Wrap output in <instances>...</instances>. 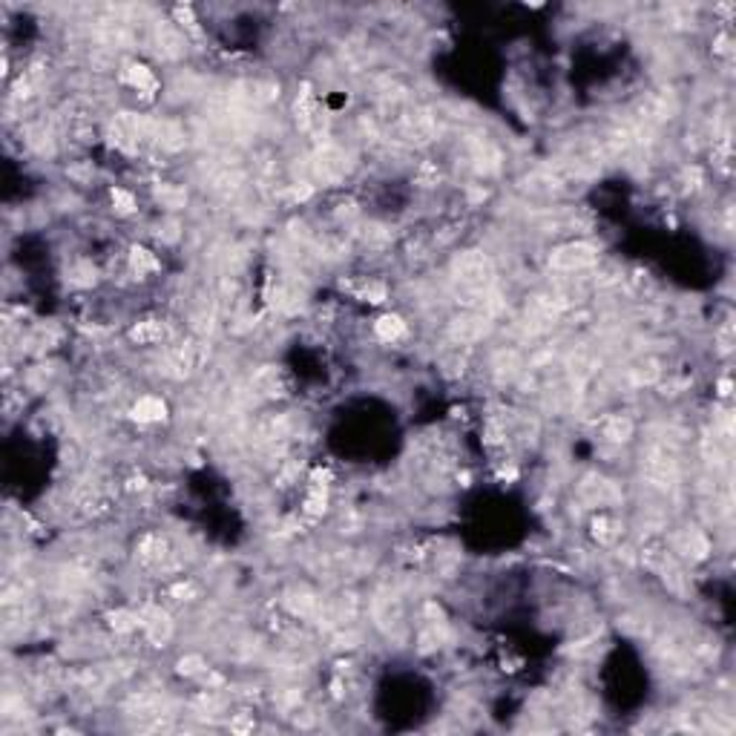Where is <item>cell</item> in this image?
Masks as SVG:
<instances>
[{
	"mask_svg": "<svg viewBox=\"0 0 736 736\" xmlns=\"http://www.w3.org/2000/svg\"><path fill=\"white\" fill-rule=\"evenodd\" d=\"M230 728H233V730H250V728H253V722H250V719H233V722H230Z\"/></svg>",
	"mask_w": 736,
	"mask_h": 736,
	"instance_id": "cell-24",
	"label": "cell"
},
{
	"mask_svg": "<svg viewBox=\"0 0 736 736\" xmlns=\"http://www.w3.org/2000/svg\"><path fill=\"white\" fill-rule=\"evenodd\" d=\"M110 199H112L115 213H121V216H129V213L136 210V196L127 193V190H121V187H112V190H110Z\"/></svg>",
	"mask_w": 736,
	"mask_h": 736,
	"instance_id": "cell-17",
	"label": "cell"
},
{
	"mask_svg": "<svg viewBox=\"0 0 736 736\" xmlns=\"http://www.w3.org/2000/svg\"><path fill=\"white\" fill-rule=\"evenodd\" d=\"M682 541H684V547H687V555H694V558H702L705 552H708V538L702 535V532H684L682 535Z\"/></svg>",
	"mask_w": 736,
	"mask_h": 736,
	"instance_id": "cell-19",
	"label": "cell"
},
{
	"mask_svg": "<svg viewBox=\"0 0 736 736\" xmlns=\"http://www.w3.org/2000/svg\"><path fill=\"white\" fill-rule=\"evenodd\" d=\"M489 331V320L481 317V314H466V317H457L452 325H449V337L455 342H478L484 334Z\"/></svg>",
	"mask_w": 736,
	"mask_h": 736,
	"instance_id": "cell-5",
	"label": "cell"
},
{
	"mask_svg": "<svg viewBox=\"0 0 736 736\" xmlns=\"http://www.w3.org/2000/svg\"><path fill=\"white\" fill-rule=\"evenodd\" d=\"M161 337H164V325L158 320H144L129 328V339L136 345H153V342H161Z\"/></svg>",
	"mask_w": 736,
	"mask_h": 736,
	"instance_id": "cell-9",
	"label": "cell"
},
{
	"mask_svg": "<svg viewBox=\"0 0 736 736\" xmlns=\"http://www.w3.org/2000/svg\"><path fill=\"white\" fill-rule=\"evenodd\" d=\"M156 199L164 207H170V210H179V207H185L187 193H185V187H176V185H158L156 187Z\"/></svg>",
	"mask_w": 736,
	"mask_h": 736,
	"instance_id": "cell-13",
	"label": "cell"
},
{
	"mask_svg": "<svg viewBox=\"0 0 736 736\" xmlns=\"http://www.w3.org/2000/svg\"><path fill=\"white\" fill-rule=\"evenodd\" d=\"M592 530H595V538H598V541H613V530H610V521H607V518H595V521H592Z\"/></svg>",
	"mask_w": 736,
	"mask_h": 736,
	"instance_id": "cell-21",
	"label": "cell"
},
{
	"mask_svg": "<svg viewBox=\"0 0 736 736\" xmlns=\"http://www.w3.org/2000/svg\"><path fill=\"white\" fill-rule=\"evenodd\" d=\"M69 279H72L75 285H81V288L93 285V282H95V268H93V262H86V259L75 262V265L69 268Z\"/></svg>",
	"mask_w": 736,
	"mask_h": 736,
	"instance_id": "cell-15",
	"label": "cell"
},
{
	"mask_svg": "<svg viewBox=\"0 0 736 736\" xmlns=\"http://www.w3.org/2000/svg\"><path fill=\"white\" fill-rule=\"evenodd\" d=\"M129 265H133V271L139 274V276H144V274H153V271H158V259L147 250V247H133L129 250Z\"/></svg>",
	"mask_w": 736,
	"mask_h": 736,
	"instance_id": "cell-12",
	"label": "cell"
},
{
	"mask_svg": "<svg viewBox=\"0 0 736 736\" xmlns=\"http://www.w3.org/2000/svg\"><path fill=\"white\" fill-rule=\"evenodd\" d=\"M167 541L161 538V535H147L141 544H139V558L144 561L147 567H158L161 561L167 558Z\"/></svg>",
	"mask_w": 736,
	"mask_h": 736,
	"instance_id": "cell-8",
	"label": "cell"
},
{
	"mask_svg": "<svg viewBox=\"0 0 736 736\" xmlns=\"http://www.w3.org/2000/svg\"><path fill=\"white\" fill-rule=\"evenodd\" d=\"M455 274H457V282L472 288V291H484L492 276H495V268L492 262L484 256V253H463L455 265Z\"/></svg>",
	"mask_w": 736,
	"mask_h": 736,
	"instance_id": "cell-1",
	"label": "cell"
},
{
	"mask_svg": "<svg viewBox=\"0 0 736 736\" xmlns=\"http://www.w3.org/2000/svg\"><path fill=\"white\" fill-rule=\"evenodd\" d=\"M139 624H141V630L147 633V638H150L153 644H164V641L170 638V633H173L170 616H167L161 607H156V604H150V607L141 610Z\"/></svg>",
	"mask_w": 736,
	"mask_h": 736,
	"instance_id": "cell-4",
	"label": "cell"
},
{
	"mask_svg": "<svg viewBox=\"0 0 736 736\" xmlns=\"http://www.w3.org/2000/svg\"><path fill=\"white\" fill-rule=\"evenodd\" d=\"M598 262V250L587 242H570L564 247H558L552 256H549V265L555 271H567V274H576V271H584V268H592Z\"/></svg>",
	"mask_w": 736,
	"mask_h": 736,
	"instance_id": "cell-2",
	"label": "cell"
},
{
	"mask_svg": "<svg viewBox=\"0 0 736 736\" xmlns=\"http://www.w3.org/2000/svg\"><path fill=\"white\" fill-rule=\"evenodd\" d=\"M345 170H349V164H345V153H342L339 147H322V150L314 156V173H317V179H322V182H328V185L339 182V179L345 176Z\"/></svg>",
	"mask_w": 736,
	"mask_h": 736,
	"instance_id": "cell-3",
	"label": "cell"
},
{
	"mask_svg": "<svg viewBox=\"0 0 736 736\" xmlns=\"http://www.w3.org/2000/svg\"><path fill=\"white\" fill-rule=\"evenodd\" d=\"M716 52H719V55H730V37L719 35V40H716Z\"/></svg>",
	"mask_w": 736,
	"mask_h": 736,
	"instance_id": "cell-23",
	"label": "cell"
},
{
	"mask_svg": "<svg viewBox=\"0 0 736 736\" xmlns=\"http://www.w3.org/2000/svg\"><path fill=\"white\" fill-rule=\"evenodd\" d=\"M719 388H722V395H730V382H728V380H722Z\"/></svg>",
	"mask_w": 736,
	"mask_h": 736,
	"instance_id": "cell-25",
	"label": "cell"
},
{
	"mask_svg": "<svg viewBox=\"0 0 736 736\" xmlns=\"http://www.w3.org/2000/svg\"><path fill=\"white\" fill-rule=\"evenodd\" d=\"M164 414H167L164 400H161V397H153V395L139 397V403L133 406V417H136L139 423H156V420H164Z\"/></svg>",
	"mask_w": 736,
	"mask_h": 736,
	"instance_id": "cell-7",
	"label": "cell"
},
{
	"mask_svg": "<svg viewBox=\"0 0 736 736\" xmlns=\"http://www.w3.org/2000/svg\"><path fill=\"white\" fill-rule=\"evenodd\" d=\"M374 331H377V337H380V339H385V342H395V339H400V337L406 334V322H403L400 317H395V314H388V317L377 320Z\"/></svg>",
	"mask_w": 736,
	"mask_h": 736,
	"instance_id": "cell-11",
	"label": "cell"
},
{
	"mask_svg": "<svg viewBox=\"0 0 736 736\" xmlns=\"http://www.w3.org/2000/svg\"><path fill=\"white\" fill-rule=\"evenodd\" d=\"M107 621H110V627H112L115 633H129L133 627H139V616H133L129 610H112V613L107 616Z\"/></svg>",
	"mask_w": 736,
	"mask_h": 736,
	"instance_id": "cell-16",
	"label": "cell"
},
{
	"mask_svg": "<svg viewBox=\"0 0 736 736\" xmlns=\"http://www.w3.org/2000/svg\"><path fill=\"white\" fill-rule=\"evenodd\" d=\"M630 435H633V423H630L627 417H613V420L607 423V428H604V438L616 440V443H624Z\"/></svg>",
	"mask_w": 736,
	"mask_h": 736,
	"instance_id": "cell-14",
	"label": "cell"
},
{
	"mask_svg": "<svg viewBox=\"0 0 736 736\" xmlns=\"http://www.w3.org/2000/svg\"><path fill=\"white\" fill-rule=\"evenodd\" d=\"M176 670L182 673V676H201L204 670H207V662L201 659V656H196V653H190V656H182L179 659V665H176Z\"/></svg>",
	"mask_w": 736,
	"mask_h": 736,
	"instance_id": "cell-18",
	"label": "cell"
},
{
	"mask_svg": "<svg viewBox=\"0 0 736 736\" xmlns=\"http://www.w3.org/2000/svg\"><path fill=\"white\" fill-rule=\"evenodd\" d=\"M170 595H176L179 601H187V598L196 595V587L187 584V581H182V584H176V587H170Z\"/></svg>",
	"mask_w": 736,
	"mask_h": 736,
	"instance_id": "cell-22",
	"label": "cell"
},
{
	"mask_svg": "<svg viewBox=\"0 0 736 736\" xmlns=\"http://www.w3.org/2000/svg\"><path fill=\"white\" fill-rule=\"evenodd\" d=\"M173 15H176V23H179L182 29L199 35V21L193 18V9H190V6H176V9H173Z\"/></svg>",
	"mask_w": 736,
	"mask_h": 736,
	"instance_id": "cell-20",
	"label": "cell"
},
{
	"mask_svg": "<svg viewBox=\"0 0 736 736\" xmlns=\"http://www.w3.org/2000/svg\"><path fill=\"white\" fill-rule=\"evenodd\" d=\"M253 385H256V392H259V395L276 397V395H279V388H282V374H279L276 368H262V371L256 374Z\"/></svg>",
	"mask_w": 736,
	"mask_h": 736,
	"instance_id": "cell-10",
	"label": "cell"
},
{
	"mask_svg": "<svg viewBox=\"0 0 736 736\" xmlns=\"http://www.w3.org/2000/svg\"><path fill=\"white\" fill-rule=\"evenodd\" d=\"M133 90H139V93H147V95H153L156 90H158V81H156V75L144 66V64H127L124 66V75H121Z\"/></svg>",
	"mask_w": 736,
	"mask_h": 736,
	"instance_id": "cell-6",
	"label": "cell"
}]
</instances>
